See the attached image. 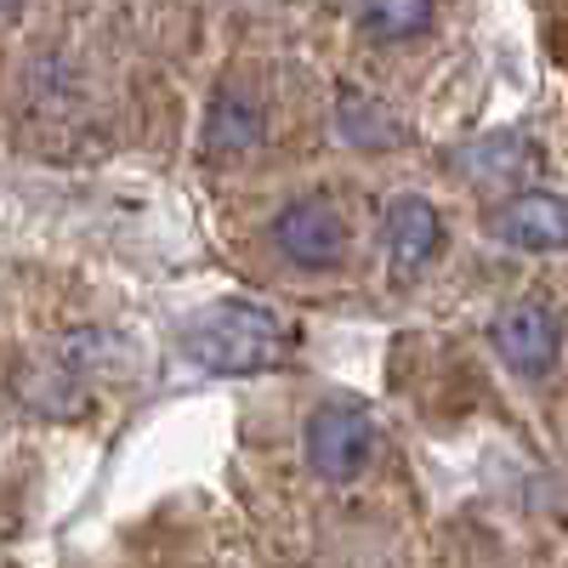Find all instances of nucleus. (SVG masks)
Masks as SVG:
<instances>
[{
	"label": "nucleus",
	"instance_id": "1",
	"mask_svg": "<svg viewBox=\"0 0 568 568\" xmlns=\"http://www.w3.org/2000/svg\"><path fill=\"white\" fill-rule=\"evenodd\" d=\"M291 329L262 302H222L182 329V353L211 375H256L284 358Z\"/></svg>",
	"mask_w": 568,
	"mask_h": 568
},
{
	"label": "nucleus",
	"instance_id": "2",
	"mask_svg": "<svg viewBox=\"0 0 568 568\" xmlns=\"http://www.w3.org/2000/svg\"><path fill=\"white\" fill-rule=\"evenodd\" d=\"M369 444H375V426L364 409L353 404H324L307 415V433H302V449H307V466L318 471L324 484H347L364 471L369 460Z\"/></svg>",
	"mask_w": 568,
	"mask_h": 568
},
{
	"label": "nucleus",
	"instance_id": "3",
	"mask_svg": "<svg viewBox=\"0 0 568 568\" xmlns=\"http://www.w3.org/2000/svg\"><path fill=\"white\" fill-rule=\"evenodd\" d=\"M273 251L291 262V267H307V273H324L347 256V222L329 200H296L273 216Z\"/></svg>",
	"mask_w": 568,
	"mask_h": 568
},
{
	"label": "nucleus",
	"instance_id": "4",
	"mask_svg": "<svg viewBox=\"0 0 568 568\" xmlns=\"http://www.w3.org/2000/svg\"><path fill=\"white\" fill-rule=\"evenodd\" d=\"M489 233L511 251H535V256H551V251H568V200L562 194H511L495 216H489Z\"/></svg>",
	"mask_w": 568,
	"mask_h": 568
},
{
	"label": "nucleus",
	"instance_id": "5",
	"mask_svg": "<svg viewBox=\"0 0 568 568\" xmlns=\"http://www.w3.org/2000/svg\"><path fill=\"white\" fill-rule=\"evenodd\" d=\"M557 318L540 307V302H511L500 318H495V353L517 369V375H540L557 364Z\"/></svg>",
	"mask_w": 568,
	"mask_h": 568
},
{
	"label": "nucleus",
	"instance_id": "6",
	"mask_svg": "<svg viewBox=\"0 0 568 568\" xmlns=\"http://www.w3.org/2000/svg\"><path fill=\"white\" fill-rule=\"evenodd\" d=\"M387 256H393V273L398 278H409V273H420L426 262L438 256V245H444V216H438V205L433 200H420V194H404L393 211H387Z\"/></svg>",
	"mask_w": 568,
	"mask_h": 568
},
{
	"label": "nucleus",
	"instance_id": "7",
	"mask_svg": "<svg viewBox=\"0 0 568 568\" xmlns=\"http://www.w3.org/2000/svg\"><path fill=\"white\" fill-rule=\"evenodd\" d=\"M267 131V114L251 91H216L211 98V114H205V149L211 154H251Z\"/></svg>",
	"mask_w": 568,
	"mask_h": 568
},
{
	"label": "nucleus",
	"instance_id": "8",
	"mask_svg": "<svg viewBox=\"0 0 568 568\" xmlns=\"http://www.w3.org/2000/svg\"><path fill=\"white\" fill-rule=\"evenodd\" d=\"M535 149L524 136H478V142H466V149L455 154V165L466 176H478V182H517V176H529L535 171Z\"/></svg>",
	"mask_w": 568,
	"mask_h": 568
},
{
	"label": "nucleus",
	"instance_id": "9",
	"mask_svg": "<svg viewBox=\"0 0 568 568\" xmlns=\"http://www.w3.org/2000/svg\"><path fill=\"white\" fill-rule=\"evenodd\" d=\"M358 29L369 40H415L433 29V0H358Z\"/></svg>",
	"mask_w": 568,
	"mask_h": 568
},
{
	"label": "nucleus",
	"instance_id": "10",
	"mask_svg": "<svg viewBox=\"0 0 568 568\" xmlns=\"http://www.w3.org/2000/svg\"><path fill=\"white\" fill-rule=\"evenodd\" d=\"M336 131L353 142V149H393V142L404 136L398 120L375 98H358V91H347V98L336 103Z\"/></svg>",
	"mask_w": 568,
	"mask_h": 568
},
{
	"label": "nucleus",
	"instance_id": "11",
	"mask_svg": "<svg viewBox=\"0 0 568 568\" xmlns=\"http://www.w3.org/2000/svg\"><path fill=\"white\" fill-rule=\"evenodd\" d=\"M0 7H7V18H18V12H23V0H0Z\"/></svg>",
	"mask_w": 568,
	"mask_h": 568
}]
</instances>
